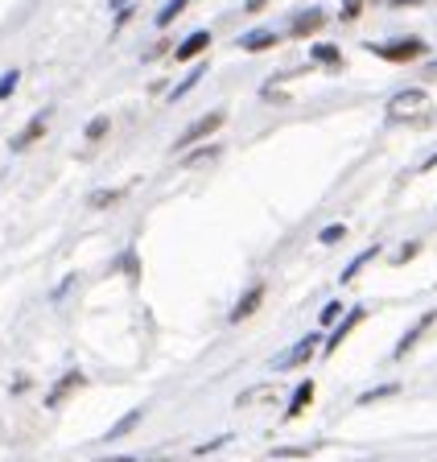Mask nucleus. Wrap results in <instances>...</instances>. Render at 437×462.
<instances>
[{
    "label": "nucleus",
    "instance_id": "obj_2",
    "mask_svg": "<svg viewBox=\"0 0 437 462\" xmlns=\"http://www.w3.org/2000/svg\"><path fill=\"white\" fill-rule=\"evenodd\" d=\"M368 50L376 58H388V62H413V58H421L429 46L421 38H396V42H384V46H376V42H371Z\"/></svg>",
    "mask_w": 437,
    "mask_h": 462
},
{
    "label": "nucleus",
    "instance_id": "obj_15",
    "mask_svg": "<svg viewBox=\"0 0 437 462\" xmlns=\"http://www.w3.org/2000/svg\"><path fill=\"white\" fill-rule=\"evenodd\" d=\"M41 128H46V116H38V120H33V125L25 128V133H21L17 141H13V149H25V144H33V136H38Z\"/></svg>",
    "mask_w": 437,
    "mask_h": 462
},
{
    "label": "nucleus",
    "instance_id": "obj_16",
    "mask_svg": "<svg viewBox=\"0 0 437 462\" xmlns=\"http://www.w3.org/2000/svg\"><path fill=\"white\" fill-rule=\"evenodd\" d=\"M186 5H190V0H169L166 9L157 13V25H169V21H174V17H178V13H182V9H186Z\"/></svg>",
    "mask_w": 437,
    "mask_h": 462
},
{
    "label": "nucleus",
    "instance_id": "obj_7",
    "mask_svg": "<svg viewBox=\"0 0 437 462\" xmlns=\"http://www.w3.org/2000/svg\"><path fill=\"white\" fill-rule=\"evenodd\" d=\"M314 351H318V335L302 338V343L293 346L289 356H285V359H277V372H285V367H297V364H305V359H310V356H314Z\"/></svg>",
    "mask_w": 437,
    "mask_h": 462
},
{
    "label": "nucleus",
    "instance_id": "obj_1",
    "mask_svg": "<svg viewBox=\"0 0 437 462\" xmlns=\"http://www.w3.org/2000/svg\"><path fill=\"white\" fill-rule=\"evenodd\" d=\"M388 120L392 125H429L433 120V99L421 87H408V91H396L388 99Z\"/></svg>",
    "mask_w": 437,
    "mask_h": 462
},
{
    "label": "nucleus",
    "instance_id": "obj_12",
    "mask_svg": "<svg viewBox=\"0 0 437 462\" xmlns=\"http://www.w3.org/2000/svg\"><path fill=\"white\" fill-rule=\"evenodd\" d=\"M141 417H145V409H132V413H128L124 421L116 425V430H107V442H116V438H124L128 430H136V421H141Z\"/></svg>",
    "mask_w": 437,
    "mask_h": 462
},
{
    "label": "nucleus",
    "instance_id": "obj_4",
    "mask_svg": "<svg viewBox=\"0 0 437 462\" xmlns=\"http://www.w3.org/2000/svg\"><path fill=\"white\" fill-rule=\"evenodd\" d=\"M83 384H87V375H83V372H67V375L59 380V384H54V393L46 396V404H50V409H59V404L67 401V396L75 393V388H83Z\"/></svg>",
    "mask_w": 437,
    "mask_h": 462
},
{
    "label": "nucleus",
    "instance_id": "obj_17",
    "mask_svg": "<svg viewBox=\"0 0 437 462\" xmlns=\"http://www.w3.org/2000/svg\"><path fill=\"white\" fill-rule=\"evenodd\" d=\"M314 58H318V62H326V67H339V62H342L334 46H318V50H314Z\"/></svg>",
    "mask_w": 437,
    "mask_h": 462
},
{
    "label": "nucleus",
    "instance_id": "obj_21",
    "mask_svg": "<svg viewBox=\"0 0 437 462\" xmlns=\"http://www.w3.org/2000/svg\"><path fill=\"white\" fill-rule=\"evenodd\" d=\"M198 79H203V70H190V75H186V83H182V87H178V96H186V91H190V87H195V83H198Z\"/></svg>",
    "mask_w": 437,
    "mask_h": 462
},
{
    "label": "nucleus",
    "instance_id": "obj_9",
    "mask_svg": "<svg viewBox=\"0 0 437 462\" xmlns=\"http://www.w3.org/2000/svg\"><path fill=\"white\" fill-rule=\"evenodd\" d=\"M433 322H437V314H425V318H421L417 327H413V330H408V335H405V338H400V343H396V351H392V356H396V359H405V356H408V346L417 343V338L425 335V330L433 327Z\"/></svg>",
    "mask_w": 437,
    "mask_h": 462
},
{
    "label": "nucleus",
    "instance_id": "obj_10",
    "mask_svg": "<svg viewBox=\"0 0 437 462\" xmlns=\"http://www.w3.org/2000/svg\"><path fill=\"white\" fill-rule=\"evenodd\" d=\"M305 404H314V380H302V384H297V393H293V401H289V409H285V417L305 413Z\"/></svg>",
    "mask_w": 437,
    "mask_h": 462
},
{
    "label": "nucleus",
    "instance_id": "obj_6",
    "mask_svg": "<svg viewBox=\"0 0 437 462\" xmlns=\"http://www.w3.org/2000/svg\"><path fill=\"white\" fill-rule=\"evenodd\" d=\"M260 301H264V285H252L248 293H243L240 301H235V310H232V322H243V318H252L256 310H260Z\"/></svg>",
    "mask_w": 437,
    "mask_h": 462
},
{
    "label": "nucleus",
    "instance_id": "obj_22",
    "mask_svg": "<svg viewBox=\"0 0 437 462\" xmlns=\"http://www.w3.org/2000/svg\"><path fill=\"white\" fill-rule=\"evenodd\" d=\"M104 128H107V120H91V128H87V136H104Z\"/></svg>",
    "mask_w": 437,
    "mask_h": 462
},
{
    "label": "nucleus",
    "instance_id": "obj_5",
    "mask_svg": "<svg viewBox=\"0 0 437 462\" xmlns=\"http://www.w3.org/2000/svg\"><path fill=\"white\" fill-rule=\"evenodd\" d=\"M363 318H368V310H363V306H355V310H351V314H347V322H342V327H334V335L326 338V356H334V351H339V346H342V338H347L351 330L360 327Z\"/></svg>",
    "mask_w": 437,
    "mask_h": 462
},
{
    "label": "nucleus",
    "instance_id": "obj_14",
    "mask_svg": "<svg viewBox=\"0 0 437 462\" xmlns=\"http://www.w3.org/2000/svg\"><path fill=\"white\" fill-rule=\"evenodd\" d=\"M371 256H379V248H368V252H360V256H355V260H351V264H347V269H342V281H355V273H360V269H363V264H368Z\"/></svg>",
    "mask_w": 437,
    "mask_h": 462
},
{
    "label": "nucleus",
    "instance_id": "obj_8",
    "mask_svg": "<svg viewBox=\"0 0 437 462\" xmlns=\"http://www.w3.org/2000/svg\"><path fill=\"white\" fill-rule=\"evenodd\" d=\"M206 46H211V33H206V29H198V33H190V38L174 50V58H178V62H190V58H198Z\"/></svg>",
    "mask_w": 437,
    "mask_h": 462
},
{
    "label": "nucleus",
    "instance_id": "obj_19",
    "mask_svg": "<svg viewBox=\"0 0 437 462\" xmlns=\"http://www.w3.org/2000/svg\"><path fill=\"white\" fill-rule=\"evenodd\" d=\"M342 236H347V227H342V223H334V227H326V231H322V244H339Z\"/></svg>",
    "mask_w": 437,
    "mask_h": 462
},
{
    "label": "nucleus",
    "instance_id": "obj_20",
    "mask_svg": "<svg viewBox=\"0 0 437 462\" xmlns=\"http://www.w3.org/2000/svg\"><path fill=\"white\" fill-rule=\"evenodd\" d=\"M339 301H331V306H326V310H322V327H331V322H334V318H339Z\"/></svg>",
    "mask_w": 437,
    "mask_h": 462
},
{
    "label": "nucleus",
    "instance_id": "obj_3",
    "mask_svg": "<svg viewBox=\"0 0 437 462\" xmlns=\"http://www.w3.org/2000/svg\"><path fill=\"white\" fill-rule=\"evenodd\" d=\"M219 125H223V112H211V116H203V120H195V125L178 136V149H186V144H195V141H203V136H211Z\"/></svg>",
    "mask_w": 437,
    "mask_h": 462
},
{
    "label": "nucleus",
    "instance_id": "obj_11",
    "mask_svg": "<svg viewBox=\"0 0 437 462\" xmlns=\"http://www.w3.org/2000/svg\"><path fill=\"white\" fill-rule=\"evenodd\" d=\"M326 21V13L322 9H310V13H302V17L293 21V38H305V33H314V29Z\"/></svg>",
    "mask_w": 437,
    "mask_h": 462
},
{
    "label": "nucleus",
    "instance_id": "obj_18",
    "mask_svg": "<svg viewBox=\"0 0 437 462\" xmlns=\"http://www.w3.org/2000/svg\"><path fill=\"white\" fill-rule=\"evenodd\" d=\"M13 87H17V70H5V75H0V99H9Z\"/></svg>",
    "mask_w": 437,
    "mask_h": 462
},
{
    "label": "nucleus",
    "instance_id": "obj_13",
    "mask_svg": "<svg viewBox=\"0 0 437 462\" xmlns=\"http://www.w3.org/2000/svg\"><path fill=\"white\" fill-rule=\"evenodd\" d=\"M277 46V33H269V29H260V33H248L243 38V50H269Z\"/></svg>",
    "mask_w": 437,
    "mask_h": 462
}]
</instances>
